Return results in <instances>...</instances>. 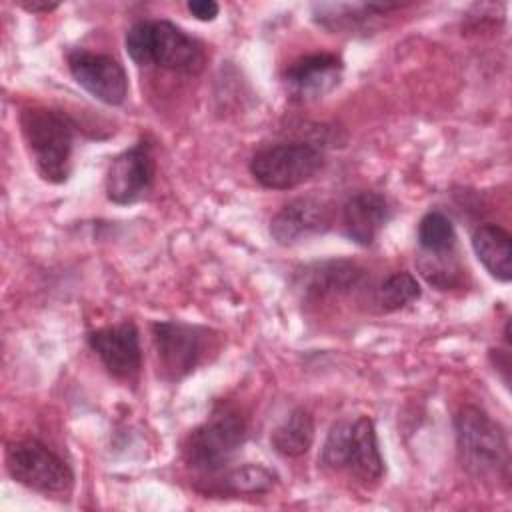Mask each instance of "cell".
I'll use <instances>...</instances> for the list:
<instances>
[{
  "label": "cell",
  "instance_id": "obj_13",
  "mask_svg": "<svg viewBox=\"0 0 512 512\" xmlns=\"http://www.w3.org/2000/svg\"><path fill=\"white\" fill-rule=\"evenodd\" d=\"M388 220V200L378 192H356L346 200L342 208V224L346 236L360 246H372Z\"/></svg>",
  "mask_w": 512,
  "mask_h": 512
},
{
  "label": "cell",
  "instance_id": "obj_12",
  "mask_svg": "<svg viewBox=\"0 0 512 512\" xmlns=\"http://www.w3.org/2000/svg\"><path fill=\"white\" fill-rule=\"evenodd\" d=\"M328 224V210L324 208L322 202L314 198H296L272 216L270 236L278 244L290 246L300 242L302 238L324 232Z\"/></svg>",
  "mask_w": 512,
  "mask_h": 512
},
{
  "label": "cell",
  "instance_id": "obj_17",
  "mask_svg": "<svg viewBox=\"0 0 512 512\" xmlns=\"http://www.w3.org/2000/svg\"><path fill=\"white\" fill-rule=\"evenodd\" d=\"M362 278V270L348 260H330L316 264L306 272L304 290L316 296L348 292Z\"/></svg>",
  "mask_w": 512,
  "mask_h": 512
},
{
  "label": "cell",
  "instance_id": "obj_4",
  "mask_svg": "<svg viewBox=\"0 0 512 512\" xmlns=\"http://www.w3.org/2000/svg\"><path fill=\"white\" fill-rule=\"evenodd\" d=\"M244 418L232 408H218L196 426L182 444L184 462L202 474H218L246 442Z\"/></svg>",
  "mask_w": 512,
  "mask_h": 512
},
{
  "label": "cell",
  "instance_id": "obj_18",
  "mask_svg": "<svg viewBox=\"0 0 512 512\" xmlns=\"http://www.w3.org/2000/svg\"><path fill=\"white\" fill-rule=\"evenodd\" d=\"M276 484V474L260 464H244L224 470L218 480H214L210 492L218 494H266Z\"/></svg>",
  "mask_w": 512,
  "mask_h": 512
},
{
  "label": "cell",
  "instance_id": "obj_19",
  "mask_svg": "<svg viewBox=\"0 0 512 512\" xmlns=\"http://www.w3.org/2000/svg\"><path fill=\"white\" fill-rule=\"evenodd\" d=\"M418 246L426 256L452 254L456 246V230L450 218L438 210L426 212L418 222Z\"/></svg>",
  "mask_w": 512,
  "mask_h": 512
},
{
  "label": "cell",
  "instance_id": "obj_3",
  "mask_svg": "<svg viewBox=\"0 0 512 512\" xmlns=\"http://www.w3.org/2000/svg\"><path fill=\"white\" fill-rule=\"evenodd\" d=\"M20 130L38 174L54 184L70 176L76 126L60 110L32 106L20 112Z\"/></svg>",
  "mask_w": 512,
  "mask_h": 512
},
{
  "label": "cell",
  "instance_id": "obj_10",
  "mask_svg": "<svg viewBox=\"0 0 512 512\" xmlns=\"http://www.w3.org/2000/svg\"><path fill=\"white\" fill-rule=\"evenodd\" d=\"M88 346L104 368L122 382H134L142 368L140 334L134 322H120L88 332Z\"/></svg>",
  "mask_w": 512,
  "mask_h": 512
},
{
  "label": "cell",
  "instance_id": "obj_9",
  "mask_svg": "<svg viewBox=\"0 0 512 512\" xmlns=\"http://www.w3.org/2000/svg\"><path fill=\"white\" fill-rule=\"evenodd\" d=\"M156 164L148 140H138L134 146L120 152L106 172V196L118 206L138 202L152 186Z\"/></svg>",
  "mask_w": 512,
  "mask_h": 512
},
{
  "label": "cell",
  "instance_id": "obj_21",
  "mask_svg": "<svg viewBox=\"0 0 512 512\" xmlns=\"http://www.w3.org/2000/svg\"><path fill=\"white\" fill-rule=\"evenodd\" d=\"M348 436H350V420H340L330 428L320 454V462L326 468H332V470L344 468Z\"/></svg>",
  "mask_w": 512,
  "mask_h": 512
},
{
  "label": "cell",
  "instance_id": "obj_20",
  "mask_svg": "<svg viewBox=\"0 0 512 512\" xmlns=\"http://www.w3.org/2000/svg\"><path fill=\"white\" fill-rule=\"evenodd\" d=\"M420 298V284L410 272L390 274L374 294V300L382 312H396Z\"/></svg>",
  "mask_w": 512,
  "mask_h": 512
},
{
  "label": "cell",
  "instance_id": "obj_14",
  "mask_svg": "<svg viewBox=\"0 0 512 512\" xmlns=\"http://www.w3.org/2000/svg\"><path fill=\"white\" fill-rule=\"evenodd\" d=\"M344 468L364 482H376L382 478L384 460L378 448V436L372 418L360 416L350 422Z\"/></svg>",
  "mask_w": 512,
  "mask_h": 512
},
{
  "label": "cell",
  "instance_id": "obj_11",
  "mask_svg": "<svg viewBox=\"0 0 512 512\" xmlns=\"http://www.w3.org/2000/svg\"><path fill=\"white\" fill-rule=\"evenodd\" d=\"M344 62L330 52L306 54L284 70V84L296 100H316L332 92L342 78Z\"/></svg>",
  "mask_w": 512,
  "mask_h": 512
},
{
  "label": "cell",
  "instance_id": "obj_7",
  "mask_svg": "<svg viewBox=\"0 0 512 512\" xmlns=\"http://www.w3.org/2000/svg\"><path fill=\"white\" fill-rule=\"evenodd\" d=\"M210 330L198 324L178 320H160L152 324L158 368L162 378L178 382L188 376L202 360Z\"/></svg>",
  "mask_w": 512,
  "mask_h": 512
},
{
  "label": "cell",
  "instance_id": "obj_22",
  "mask_svg": "<svg viewBox=\"0 0 512 512\" xmlns=\"http://www.w3.org/2000/svg\"><path fill=\"white\" fill-rule=\"evenodd\" d=\"M186 8L200 22H212L220 12V6L214 0H190Z\"/></svg>",
  "mask_w": 512,
  "mask_h": 512
},
{
  "label": "cell",
  "instance_id": "obj_5",
  "mask_svg": "<svg viewBox=\"0 0 512 512\" xmlns=\"http://www.w3.org/2000/svg\"><path fill=\"white\" fill-rule=\"evenodd\" d=\"M324 166V154L310 142H282L258 150L250 174L270 190H292L312 180Z\"/></svg>",
  "mask_w": 512,
  "mask_h": 512
},
{
  "label": "cell",
  "instance_id": "obj_24",
  "mask_svg": "<svg viewBox=\"0 0 512 512\" xmlns=\"http://www.w3.org/2000/svg\"><path fill=\"white\" fill-rule=\"evenodd\" d=\"M24 10L28 12H52L54 8H58V4L54 2H28V4H22Z\"/></svg>",
  "mask_w": 512,
  "mask_h": 512
},
{
  "label": "cell",
  "instance_id": "obj_16",
  "mask_svg": "<svg viewBox=\"0 0 512 512\" xmlns=\"http://www.w3.org/2000/svg\"><path fill=\"white\" fill-rule=\"evenodd\" d=\"M314 442V418L306 408H294L272 432L270 444L284 458L304 456Z\"/></svg>",
  "mask_w": 512,
  "mask_h": 512
},
{
  "label": "cell",
  "instance_id": "obj_8",
  "mask_svg": "<svg viewBox=\"0 0 512 512\" xmlns=\"http://www.w3.org/2000/svg\"><path fill=\"white\" fill-rule=\"evenodd\" d=\"M66 60L76 84L84 88L92 98L108 106L124 104L128 96V76L116 58L76 48L68 52Z\"/></svg>",
  "mask_w": 512,
  "mask_h": 512
},
{
  "label": "cell",
  "instance_id": "obj_23",
  "mask_svg": "<svg viewBox=\"0 0 512 512\" xmlns=\"http://www.w3.org/2000/svg\"><path fill=\"white\" fill-rule=\"evenodd\" d=\"M490 358H492V364L502 370V380L508 384V372H510V356L508 352L504 350H490Z\"/></svg>",
  "mask_w": 512,
  "mask_h": 512
},
{
  "label": "cell",
  "instance_id": "obj_1",
  "mask_svg": "<svg viewBox=\"0 0 512 512\" xmlns=\"http://www.w3.org/2000/svg\"><path fill=\"white\" fill-rule=\"evenodd\" d=\"M462 468L480 480H508L510 450L498 422L478 406H462L454 418Z\"/></svg>",
  "mask_w": 512,
  "mask_h": 512
},
{
  "label": "cell",
  "instance_id": "obj_15",
  "mask_svg": "<svg viewBox=\"0 0 512 512\" xmlns=\"http://www.w3.org/2000/svg\"><path fill=\"white\" fill-rule=\"evenodd\" d=\"M472 250L486 272L498 282L512 278V238L498 224H482L472 234Z\"/></svg>",
  "mask_w": 512,
  "mask_h": 512
},
{
  "label": "cell",
  "instance_id": "obj_2",
  "mask_svg": "<svg viewBox=\"0 0 512 512\" xmlns=\"http://www.w3.org/2000/svg\"><path fill=\"white\" fill-rule=\"evenodd\" d=\"M126 52L136 64H158L160 68L198 74L206 64L202 44L168 20H140L126 32Z\"/></svg>",
  "mask_w": 512,
  "mask_h": 512
},
{
  "label": "cell",
  "instance_id": "obj_6",
  "mask_svg": "<svg viewBox=\"0 0 512 512\" xmlns=\"http://www.w3.org/2000/svg\"><path fill=\"white\" fill-rule=\"evenodd\" d=\"M8 474L40 494H66L74 484L70 466L36 438L14 440L6 448Z\"/></svg>",
  "mask_w": 512,
  "mask_h": 512
}]
</instances>
